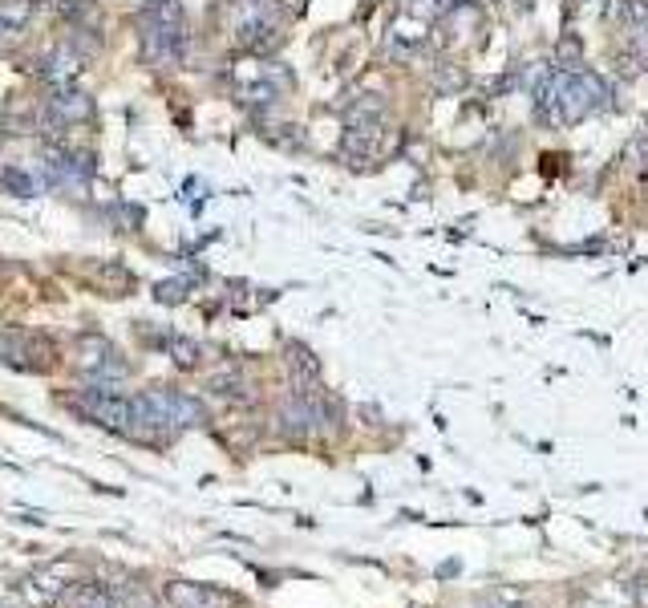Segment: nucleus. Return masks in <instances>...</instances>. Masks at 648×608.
Returning <instances> with one entry per match:
<instances>
[{
    "label": "nucleus",
    "mask_w": 648,
    "mask_h": 608,
    "mask_svg": "<svg viewBox=\"0 0 648 608\" xmlns=\"http://www.w3.org/2000/svg\"><path fill=\"white\" fill-rule=\"evenodd\" d=\"M33 0H0V37H13L29 25Z\"/></svg>",
    "instance_id": "obj_7"
},
{
    "label": "nucleus",
    "mask_w": 648,
    "mask_h": 608,
    "mask_svg": "<svg viewBox=\"0 0 648 608\" xmlns=\"http://www.w3.org/2000/svg\"><path fill=\"white\" fill-rule=\"evenodd\" d=\"M604 592H608V584L584 588V592L576 596V608H632V592H624V596H616V600H608Z\"/></svg>",
    "instance_id": "obj_9"
},
{
    "label": "nucleus",
    "mask_w": 648,
    "mask_h": 608,
    "mask_svg": "<svg viewBox=\"0 0 648 608\" xmlns=\"http://www.w3.org/2000/svg\"><path fill=\"white\" fill-rule=\"evenodd\" d=\"M288 377H292V394H320V361L304 345H288Z\"/></svg>",
    "instance_id": "obj_5"
},
{
    "label": "nucleus",
    "mask_w": 648,
    "mask_h": 608,
    "mask_svg": "<svg viewBox=\"0 0 648 608\" xmlns=\"http://www.w3.org/2000/svg\"><path fill=\"white\" fill-rule=\"evenodd\" d=\"M49 114L57 118V122H81V118H90V98H81V94H57L53 98V106H49Z\"/></svg>",
    "instance_id": "obj_8"
},
{
    "label": "nucleus",
    "mask_w": 648,
    "mask_h": 608,
    "mask_svg": "<svg viewBox=\"0 0 648 608\" xmlns=\"http://www.w3.org/2000/svg\"><path fill=\"white\" fill-rule=\"evenodd\" d=\"M29 349H33V341L25 333H0V357H5V361L25 365L29 361Z\"/></svg>",
    "instance_id": "obj_11"
},
{
    "label": "nucleus",
    "mask_w": 648,
    "mask_h": 608,
    "mask_svg": "<svg viewBox=\"0 0 648 608\" xmlns=\"http://www.w3.org/2000/svg\"><path fill=\"white\" fill-rule=\"evenodd\" d=\"M535 114L547 126H576L588 114H600L612 98L608 82L588 69H543V78L531 86Z\"/></svg>",
    "instance_id": "obj_1"
},
{
    "label": "nucleus",
    "mask_w": 648,
    "mask_h": 608,
    "mask_svg": "<svg viewBox=\"0 0 648 608\" xmlns=\"http://www.w3.org/2000/svg\"><path fill=\"white\" fill-rule=\"evenodd\" d=\"M482 608H527V592H523V588H511V584H503V588H495L491 596L482 600Z\"/></svg>",
    "instance_id": "obj_12"
},
{
    "label": "nucleus",
    "mask_w": 648,
    "mask_h": 608,
    "mask_svg": "<svg viewBox=\"0 0 648 608\" xmlns=\"http://www.w3.org/2000/svg\"><path fill=\"white\" fill-rule=\"evenodd\" d=\"M167 600L171 608H231L235 596L211 584H191V580H171L167 584Z\"/></svg>",
    "instance_id": "obj_4"
},
{
    "label": "nucleus",
    "mask_w": 648,
    "mask_h": 608,
    "mask_svg": "<svg viewBox=\"0 0 648 608\" xmlns=\"http://www.w3.org/2000/svg\"><path fill=\"white\" fill-rule=\"evenodd\" d=\"M171 345H175V361H179V365H195V361H199V345H195V341L175 337Z\"/></svg>",
    "instance_id": "obj_14"
},
{
    "label": "nucleus",
    "mask_w": 648,
    "mask_h": 608,
    "mask_svg": "<svg viewBox=\"0 0 648 608\" xmlns=\"http://www.w3.org/2000/svg\"><path fill=\"white\" fill-rule=\"evenodd\" d=\"M187 53V25L179 0H146L142 9V57L158 69L179 65Z\"/></svg>",
    "instance_id": "obj_3"
},
{
    "label": "nucleus",
    "mask_w": 648,
    "mask_h": 608,
    "mask_svg": "<svg viewBox=\"0 0 648 608\" xmlns=\"http://www.w3.org/2000/svg\"><path fill=\"white\" fill-rule=\"evenodd\" d=\"M555 69H584V45H580L576 33L559 37V45H555Z\"/></svg>",
    "instance_id": "obj_10"
},
{
    "label": "nucleus",
    "mask_w": 648,
    "mask_h": 608,
    "mask_svg": "<svg viewBox=\"0 0 648 608\" xmlns=\"http://www.w3.org/2000/svg\"><path fill=\"white\" fill-rule=\"evenodd\" d=\"M462 5H470V0H438V9H462Z\"/></svg>",
    "instance_id": "obj_16"
},
{
    "label": "nucleus",
    "mask_w": 648,
    "mask_h": 608,
    "mask_svg": "<svg viewBox=\"0 0 648 608\" xmlns=\"http://www.w3.org/2000/svg\"><path fill=\"white\" fill-rule=\"evenodd\" d=\"M628 592H632V608H648V576H636Z\"/></svg>",
    "instance_id": "obj_15"
},
{
    "label": "nucleus",
    "mask_w": 648,
    "mask_h": 608,
    "mask_svg": "<svg viewBox=\"0 0 648 608\" xmlns=\"http://www.w3.org/2000/svg\"><path fill=\"white\" fill-rule=\"evenodd\" d=\"M65 608H118V600H114L110 588L86 580V584H73V588L65 592Z\"/></svg>",
    "instance_id": "obj_6"
},
{
    "label": "nucleus",
    "mask_w": 648,
    "mask_h": 608,
    "mask_svg": "<svg viewBox=\"0 0 648 608\" xmlns=\"http://www.w3.org/2000/svg\"><path fill=\"white\" fill-rule=\"evenodd\" d=\"M211 390H215L219 398H248V390H243V377H239L235 369H227V373L211 377Z\"/></svg>",
    "instance_id": "obj_13"
},
{
    "label": "nucleus",
    "mask_w": 648,
    "mask_h": 608,
    "mask_svg": "<svg viewBox=\"0 0 648 608\" xmlns=\"http://www.w3.org/2000/svg\"><path fill=\"white\" fill-rule=\"evenodd\" d=\"M207 414L195 398L175 394V390H146L138 398H130V430L134 438H162L175 430H191L203 426Z\"/></svg>",
    "instance_id": "obj_2"
}]
</instances>
